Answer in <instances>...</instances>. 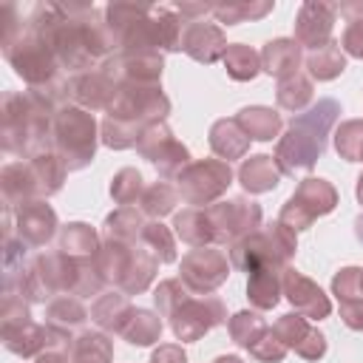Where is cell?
I'll list each match as a JSON object with an SVG mask.
<instances>
[{
	"label": "cell",
	"mask_w": 363,
	"mask_h": 363,
	"mask_svg": "<svg viewBox=\"0 0 363 363\" xmlns=\"http://www.w3.org/2000/svg\"><path fill=\"white\" fill-rule=\"evenodd\" d=\"M227 320V309L218 298L213 295H201V298H184V303L167 318L176 340L182 343H193L199 337H204L210 329H216L218 323Z\"/></svg>",
	"instance_id": "cell-13"
},
{
	"label": "cell",
	"mask_w": 363,
	"mask_h": 363,
	"mask_svg": "<svg viewBox=\"0 0 363 363\" xmlns=\"http://www.w3.org/2000/svg\"><path fill=\"white\" fill-rule=\"evenodd\" d=\"M360 267H343L340 272H335L332 278V295L340 301H354V298H363L360 295Z\"/></svg>",
	"instance_id": "cell-49"
},
{
	"label": "cell",
	"mask_w": 363,
	"mask_h": 363,
	"mask_svg": "<svg viewBox=\"0 0 363 363\" xmlns=\"http://www.w3.org/2000/svg\"><path fill=\"white\" fill-rule=\"evenodd\" d=\"M233 184V167L221 159H193L179 176L176 190L190 207H210Z\"/></svg>",
	"instance_id": "cell-8"
},
{
	"label": "cell",
	"mask_w": 363,
	"mask_h": 363,
	"mask_svg": "<svg viewBox=\"0 0 363 363\" xmlns=\"http://www.w3.org/2000/svg\"><path fill=\"white\" fill-rule=\"evenodd\" d=\"M230 258L216 247H196L182 258L179 278L193 295L216 292L230 275Z\"/></svg>",
	"instance_id": "cell-12"
},
{
	"label": "cell",
	"mask_w": 363,
	"mask_h": 363,
	"mask_svg": "<svg viewBox=\"0 0 363 363\" xmlns=\"http://www.w3.org/2000/svg\"><path fill=\"white\" fill-rule=\"evenodd\" d=\"M275 96H278V105L284 111L301 113L312 102V79L306 74H301V71L292 74V77H284V79H278Z\"/></svg>",
	"instance_id": "cell-38"
},
{
	"label": "cell",
	"mask_w": 363,
	"mask_h": 363,
	"mask_svg": "<svg viewBox=\"0 0 363 363\" xmlns=\"http://www.w3.org/2000/svg\"><path fill=\"white\" fill-rule=\"evenodd\" d=\"M337 11H340L346 20H363V0L343 3V6H337Z\"/></svg>",
	"instance_id": "cell-54"
},
{
	"label": "cell",
	"mask_w": 363,
	"mask_h": 363,
	"mask_svg": "<svg viewBox=\"0 0 363 363\" xmlns=\"http://www.w3.org/2000/svg\"><path fill=\"white\" fill-rule=\"evenodd\" d=\"M235 122L238 128L255 139V142H272L275 136H281V113L267 108V105H247L235 113Z\"/></svg>",
	"instance_id": "cell-27"
},
{
	"label": "cell",
	"mask_w": 363,
	"mask_h": 363,
	"mask_svg": "<svg viewBox=\"0 0 363 363\" xmlns=\"http://www.w3.org/2000/svg\"><path fill=\"white\" fill-rule=\"evenodd\" d=\"M258 54H261V71L275 79L298 74L301 62H303V51L295 43V37H275V40L264 43V48Z\"/></svg>",
	"instance_id": "cell-22"
},
{
	"label": "cell",
	"mask_w": 363,
	"mask_h": 363,
	"mask_svg": "<svg viewBox=\"0 0 363 363\" xmlns=\"http://www.w3.org/2000/svg\"><path fill=\"white\" fill-rule=\"evenodd\" d=\"M28 23L48 43L60 68H68L71 74L94 71L111 54H116V43L105 26V11L94 6L37 3Z\"/></svg>",
	"instance_id": "cell-1"
},
{
	"label": "cell",
	"mask_w": 363,
	"mask_h": 363,
	"mask_svg": "<svg viewBox=\"0 0 363 363\" xmlns=\"http://www.w3.org/2000/svg\"><path fill=\"white\" fill-rule=\"evenodd\" d=\"M340 116V105L335 99H318L303 113H295L286 133L275 145V164L281 173L292 176L295 170H312L315 162L326 150V139Z\"/></svg>",
	"instance_id": "cell-3"
},
{
	"label": "cell",
	"mask_w": 363,
	"mask_h": 363,
	"mask_svg": "<svg viewBox=\"0 0 363 363\" xmlns=\"http://www.w3.org/2000/svg\"><path fill=\"white\" fill-rule=\"evenodd\" d=\"M156 269H159V258L145 247V244H136L133 247V258H130V267L119 284V292L125 295H142L153 278H156Z\"/></svg>",
	"instance_id": "cell-32"
},
{
	"label": "cell",
	"mask_w": 363,
	"mask_h": 363,
	"mask_svg": "<svg viewBox=\"0 0 363 363\" xmlns=\"http://www.w3.org/2000/svg\"><path fill=\"white\" fill-rule=\"evenodd\" d=\"M176 204H179V190H173L167 182H156V184L145 187V193L139 199V210L153 221H159L162 216H170L176 210Z\"/></svg>",
	"instance_id": "cell-41"
},
{
	"label": "cell",
	"mask_w": 363,
	"mask_h": 363,
	"mask_svg": "<svg viewBox=\"0 0 363 363\" xmlns=\"http://www.w3.org/2000/svg\"><path fill=\"white\" fill-rule=\"evenodd\" d=\"M102 241L96 235V230L85 221H68L60 230V250L74 255V258H94L99 252Z\"/></svg>",
	"instance_id": "cell-34"
},
{
	"label": "cell",
	"mask_w": 363,
	"mask_h": 363,
	"mask_svg": "<svg viewBox=\"0 0 363 363\" xmlns=\"http://www.w3.org/2000/svg\"><path fill=\"white\" fill-rule=\"evenodd\" d=\"M227 37L216 23H204V20H187L184 34H182V51L204 65H213L224 57L227 51Z\"/></svg>",
	"instance_id": "cell-19"
},
{
	"label": "cell",
	"mask_w": 363,
	"mask_h": 363,
	"mask_svg": "<svg viewBox=\"0 0 363 363\" xmlns=\"http://www.w3.org/2000/svg\"><path fill=\"white\" fill-rule=\"evenodd\" d=\"M221 62L227 68V77L235 82H250L261 74V54L244 43H230Z\"/></svg>",
	"instance_id": "cell-36"
},
{
	"label": "cell",
	"mask_w": 363,
	"mask_h": 363,
	"mask_svg": "<svg viewBox=\"0 0 363 363\" xmlns=\"http://www.w3.org/2000/svg\"><path fill=\"white\" fill-rule=\"evenodd\" d=\"M88 318H91L88 309H85L82 301L74 298V295H57V298H51L48 306H45V326H51V329H57V332H65V335L79 332Z\"/></svg>",
	"instance_id": "cell-29"
},
{
	"label": "cell",
	"mask_w": 363,
	"mask_h": 363,
	"mask_svg": "<svg viewBox=\"0 0 363 363\" xmlns=\"http://www.w3.org/2000/svg\"><path fill=\"white\" fill-rule=\"evenodd\" d=\"M354 193H357V201H360V207H363V173L357 176V187H354Z\"/></svg>",
	"instance_id": "cell-56"
},
{
	"label": "cell",
	"mask_w": 363,
	"mask_h": 363,
	"mask_svg": "<svg viewBox=\"0 0 363 363\" xmlns=\"http://www.w3.org/2000/svg\"><path fill=\"white\" fill-rule=\"evenodd\" d=\"M360 295H363V272H360Z\"/></svg>",
	"instance_id": "cell-58"
},
{
	"label": "cell",
	"mask_w": 363,
	"mask_h": 363,
	"mask_svg": "<svg viewBox=\"0 0 363 363\" xmlns=\"http://www.w3.org/2000/svg\"><path fill=\"white\" fill-rule=\"evenodd\" d=\"M136 306H130L128 295L125 292H105L94 301L91 306V320L99 326V332L105 335H122L130 315H133Z\"/></svg>",
	"instance_id": "cell-23"
},
{
	"label": "cell",
	"mask_w": 363,
	"mask_h": 363,
	"mask_svg": "<svg viewBox=\"0 0 363 363\" xmlns=\"http://www.w3.org/2000/svg\"><path fill=\"white\" fill-rule=\"evenodd\" d=\"M281 289L284 298L295 306L298 315L309 318V320H323L332 315V301L329 295L303 272H298L295 267H284L281 272Z\"/></svg>",
	"instance_id": "cell-15"
},
{
	"label": "cell",
	"mask_w": 363,
	"mask_h": 363,
	"mask_svg": "<svg viewBox=\"0 0 363 363\" xmlns=\"http://www.w3.org/2000/svg\"><path fill=\"white\" fill-rule=\"evenodd\" d=\"M275 335L281 337V343L286 349H292L298 357L303 360H320L326 354V337L323 332H318L309 318L298 315V312H286L275 320Z\"/></svg>",
	"instance_id": "cell-17"
},
{
	"label": "cell",
	"mask_w": 363,
	"mask_h": 363,
	"mask_svg": "<svg viewBox=\"0 0 363 363\" xmlns=\"http://www.w3.org/2000/svg\"><path fill=\"white\" fill-rule=\"evenodd\" d=\"M133 247H136V244L102 241L99 252L94 255V264H96V269H99V275H102L105 284H111V286L119 289V284H122V278H125V272H128V267H130Z\"/></svg>",
	"instance_id": "cell-30"
},
{
	"label": "cell",
	"mask_w": 363,
	"mask_h": 363,
	"mask_svg": "<svg viewBox=\"0 0 363 363\" xmlns=\"http://www.w3.org/2000/svg\"><path fill=\"white\" fill-rule=\"evenodd\" d=\"M204 210H207V218L213 224L216 244L233 247L235 241H241V238H247V235L261 230V207L252 199L235 196V199L216 201V204H210Z\"/></svg>",
	"instance_id": "cell-10"
},
{
	"label": "cell",
	"mask_w": 363,
	"mask_h": 363,
	"mask_svg": "<svg viewBox=\"0 0 363 363\" xmlns=\"http://www.w3.org/2000/svg\"><path fill=\"white\" fill-rule=\"evenodd\" d=\"M306 71L312 79L318 82H329V79H337L343 71H346V54L340 51V43H326L315 51L306 54Z\"/></svg>",
	"instance_id": "cell-33"
},
{
	"label": "cell",
	"mask_w": 363,
	"mask_h": 363,
	"mask_svg": "<svg viewBox=\"0 0 363 363\" xmlns=\"http://www.w3.org/2000/svg\"><path fill=\"white\" fill-rule=\"evenodd\" d=\"M28 164H31V173H34L40 199H48V196H54V193L62 190V182H65V173H68V170H65L62 159H60L54 150L28 159Z\"/></svg>",
	"instance_id": "cell-35"
},
{
	"label": "cell",
	"mask_w": 363,
	"mask_h": 363,
	"mask_svg": "<svg viewBox=\"0 0 363 363\" xmlns=\"http://www.w3.org/2000/svg\"><path fill=\"white\" fill-rule=\"evenodd\" d=\"M281 176H284V173L278 170V164H275V159H272L269 153H252V156L244 159L241 167H238V182H241V187H244L247 193H252V196L275 190V187L281 184Z\"/></svg>",
	"instance_id": "cell-25"
},
{
	"label": "cell",
	"mask_w": 363,
	"mask_h": 363,
	"mask_svg": "<svg viewBox=\"0 0 363 363\" xmlns=\"http://www.w3.org/2000/svg\"><path fill=\"white\" fill-rule=\"evenodd\" d=\"M142 193H145V179H142V173L136 167H122L119 173H113V179H111V196H113V201L119 207L139 204Z\"/></svg>",
	"instance_id": "cell-44"
},
{
	"label": "cell",
	"mask_w": 363,
	"mask_h": 363,
	"mask_svg": "<svg viewBox=\"0 0 363 363\" xmlns=\"http://www.w3.org/2000/svg\"><path fill=\"white\" fill-rule=\"evenodd\" d=\"M142 244L159 258V264H173L176 261V241L170 227H164L162 221H147L145 233H142Z\"/></svg>",
	"instance_id": "cell-46"
},
{
	"label": "cell",
	"mask_w": 363,
	"mask_h": 363,
	"mask_svg": "<svg viewBox=\"0 0 363 363\" xmlns=\"http://www.w3.org/2000/svg\"><path fill=\"white\" fill-rule=\"evenodd\" d=\"M267 329H269L267 320H264L258 312H250V309H241V312H235V315L227 320V332H230L233 343L241 346V349H250Z\"/></svg>",
	"instance_id": "cell-43"
},
{
	"label": "cell",
	"mask_w": 363,
	"mask_h": 363,
	"mask_svg": "<svg viewBox=\"0 0 363 363\" xmlns=\"http://www.w3.org/2000/svg\"><path fill=\"white\" fill-rule=\"evenodd\" d=\"M136 150L142 159H147L162 179H176L193 159H190V150L173 136V130L167 128V122H153L142 130L139 142H136Z\"/></svg>",
	"instance_id": "cell-11"
},
{
	"label": "cell",
	"mask_w": 363,
	"mask_h": 363,
	"mask_svg": "<svg viewBox=\"0 0 363 363\" xmlns=\"http://www.w3.org/2000/svg\"><path fill=\"white\" fill-rule=\"evenodd\" d=\"M335 207H337V190H335V184L326 182V179H320V176H306L295 187V193L284 201L278 221L286 224L289 230L301 233V230H309L315 224V218L329 216Z\"/></svg>",
	"instance_id": "cell-7"
},
{
	"label": "cell",
	"mask_w": 363,
	"mask_h": 363,
	"mask_svg": "<svg viewBox=\"0 0 363 363\" xmlns=\"http://www.w3.org/2000/svg\"><path fill=\"white\" fill-rule=\"evenodd\" d=\"M99 71L105 77H111L116 85H159L162 71H164V57L162 54L116 51L99 65Z\"/></svg>",
	"instance_id": "cell-14"
},
{
	"label": "cell",
	"mask_w": 363,
	"mask_h": 363,
	"mask_svg": "<svg viewBox=\"0 0 363 363\" xmlns=\"http://www.w3.org/2000/svg\"><path fill=\"white\" fill-rule=\"evenodd\" d=\"M354 235L363 241V216H357V218H354Z\"/></svg>",
	"instance_id": "cell-57"
},
{
	"label": "cell",
	"mask_w": 363,
	"mask_h": 363,
	"mask_svg": "<svg viewBox=\"0 0 363 363\" xmlns=\"http://www.w3.org/2000/svg\"><path fill=\"white\" fill-rule=\"evenodd\" d=\"M340 51L363 60V20H349V26L343 28V37H340Z\"/></svg>",
	"instance_id": "cell-50"
},
{
	"label": "cell",
	"mask_w": 363,
	"mask_h": 363,
	"mask_svg": "<svg viewBox=\"0 0 363 363\" xmlns=\"http://www.w3.org/2000/svg\"><path fill=\"white\" fill-rule=\"evenodd\" d=\"M3 54H6L9 65L14 68V74L23 77V82L28 88H48V85L60 82V62H57L54 51L48 48V43L31 28L28 20L23 23V28L17 31L14 40L3 43Z\"/></svg>",
	"instance_id": "cell-6"
},
{
	"label": "cell",
	"mask_w": 363,
	"mask_h": 363,
	"mask_svg": "<svg viewBox=\"0 0 363 363\" xmlns=\"http://www.w3.org/2000/svg\"><path fill=\"white\" fill-rule=\"evenodd\" d=\"M281 272L284 269H275V267H258V269L250 272V278H247V298H250V303L258 312L272 309L281 301V295H284Z\"/></svg>",
	"instance_id": "cell-31"
},
{
	"label": "cell",
	"mask_w": 363,
	"mask_h": 363,
	"mask_svg": "<svg viewBox=\"0 0 363 363\" xmlns=\"http://www.w3.org/2000/svg\"><path fill=\"white\" fill-rule=\"evenodd\" d=\"M207 142H210V150H213L221 162L230 164V162L247 156L252 139L238 128L235 119H216V122L210 125V136H207Z\"/></svg>",
	"instance_id": "cell-24"
},
{
	"label": "cell",
	"mask_w": 363,
	"mask_h": 363,
	"mask_svg": "<svg viewBox=\"0 0 363 363\" xmlns=\"http://www.w3.org/2000/svg\"><path fill=\"white\" fill-rule=\"evenodd\" d=\"M99 145V125L91 111L77 105H62L54 119V153L62 159L65 170H82L94 162Z\"/></svg>",
	"instance_id": "cell-4"
},
{
	"label": "cell",
	"mask_w": 363,
	"mask_h": 363,
	"mask_svg": "<svg viewBox=\"0 0 363 363\" xmlns=\"http://www.w3.org/2000/svg\"><path fill=\"white\" fill-rule=\"evenodd\" d=\"M173 233H176L184 244H190L193 250H196V247H213V244H216L213 224H210L204 207H184L182 213H176V216H173Z\"/></svg>",
	"instance_id": "cell-28"
},
{
	"label": "cell",
	"mask_w": 363,
	"mask_h": 363,
	"mask_svg": "<svg viewBox=\"0 0 363 363\" xmlns=\"http://www.w3.org/2000/svg\"><path fill=\"white\" fill-rule=\"evenodd\" d=\"M335 150L346 162H363V119H346L335 128Z\"/></svg>",
	"instance_id": "cell-45"
},
{
	"label": "cell",
	"mask_w": 363,
	"mask_h": 363,
	"mask_svg": "<svg viewBox=\"0 0 363 363\" xmlns=\"http://www.w3.org/2000/svg\"><path fill=\"white\" fill-rule=\"evenodd\" d=\"M340 309V320L354 329V332H363V298H354V301H340L337 303Z\"/></svg>",
	"instance_id": "cell-51"
},
{
	"label": "cell",
	"mask_w": 363,
	"mask_h": 363,
	"mask_svg": "<svg viewBox=\"0 0 363 363\" xmlns=\"http://www.w3.org/2000/svg\"><path fill=\"white\" fill-rule=\"evenodd\" d=\"M247 352H250L255 360H261V363H281V360L286 357L289 349L281 343V337L275 335V329H267V332H264Z\"/></svg>",
	"instance_id": "cell-48"
},
{
	"label": "cell",
	"mask_w": 363,
	"mask_h": 363,
	"mask_svg": "<svg viewBox=\"0 0 363 363\" xmlns=\"http://www.w3.org/2000/svg\"><path fill=\"white\" fill-rule=\"evenodd\" d=\"M65 82H68V99L85 111H108V105L113 102V94H116V82L111 77H105L99 68L74 74Z\"/></svg>",
	"instance_id": "cell-20"
},
{
	"label": "cell",
	"mask_w": 363,
	"mask_h": 363,
	"mask_svg": "<svg viewBox=\"0 0 363 363\" xmlns=\"http://www.w3.org/2000/svg\"><path fill=\"white\" fill-rule=\"evenodd\" d=\"M150 363H187V354L179 343H159L150 354Z\"/></svg>",
	"instance_id": "cell-52"
},
{
	"label": "cell",
	"mask_w": 363,
	"mask_h": 363,
	"mask_svg": "<svg viewBox=\"0 0 363 363\" xmlns=\"http://www.w3.org/2000/svg\"><path fill=\"white\" fill-rule=\"evenodd\" d=\"M68 105V82L48 88H28L3 96V147L6 153L34 159L54 150V119Z\"/></svg>",
	"instance_id": "cell-2"
},
{
	"label": "cell",
	"mask_w": 363,
	"mask_h": 363,
	"mask_svg": "<svg viewBox=\"0 0 363 363\" xmlns=\"http://www.w3.org/2000/svg\"><path fill=\"white\" fill-rule=\"evenodd\" d=\"M184 298H190V289L182 284V278H167L153 289V303L162 318H170L184 303Z\"/></svg>",
	"instance_id": "cell-47"
},
{
	"label": "cell",
	"mask_w": 363,
	"mask_h": 363,
	"mask_svg": "<svg viewBox=\"0 0 363 363\" xmlns=\"http://www.w3.org/2000/svg\"><path fill=\"white\" fill-rule=\"evenodd\" d=\"M213 363H244L238 354H221V357H216Z\"/></svg>",
	"instance_id": "cell-55"
},
{
	"label": "cell",
	"mask_w": 363,
	"mask_h": 363,
	"mask_svg": "<svg viewBox=\"0 0 363 363\" xmlns=\"http://www.w3.org/2000/svg\"><path fill=\"white\" fill-rule=\"evenodd\" d=\"M147 125H136V122H125V119H111L105 116L102 125H99V142L111 150H128V147H136L142 130Z\"/></svg>",
	"instance_id": "cell-40"
},
{
	"label": "cell",
	"mask_w": 363,
	"mask_h": 363,
	"mask_svg": "<svg viewBox=\"0 0 363 363\" xmlns=\"http://www.w3.org/2000/svg\"><path fill=\"white\" fill-rule=\"evenodd\" d=\"M0 190H3V210H20L23 204H31L40 199L34 173L28 162H9L0 170Z\"/></svg>",
	"instance_id": "cell-21"
},
{
	"label": "cell",
	"mask_w": 363,
	"mask_h": 363,
	"mask_svg": "<svg viewBox=\"0 0 363 363\" xmlns=\"http://www.w3.org/2000/svg\"><path fill=\"white\" fill-rule=\"evenodd\" d=\"M111 119H125L136 125L164 122L170 113V99L162 85H116L113 102L105 111Z\"/></svg>",
	"instance_id": "cell-9"
},
{
	"label": "cell",
	"mask_w": 363,
	"mask_h": 363,
	"mask_svg": "<svg viewBox=\"0 0 363 363\" xmlns=\"http://www.w3.org/2000/svg\"><path fill=\"white\" fill-rule=\"evenodd\" d=\"M145 213L139 207H116L113 213L105 216L102 221V235L105 241H119V244H142L145 233Z\"/></svg>",
	"instance_id": "cell-26"
},
{
	"label": "cell",
	"mask_w": 363,
	"mask_h": 363,
	"mask_svg": "<svg viewBox=\"0 0 363 363\" xmlns=\"http://www.w3.org/2000/svg\"><path fill=\"white\" fill-rule=\"evenodd\" d=\"M295 250H298L295 230H289L281 221H269V224H264V230H258L230 247V264L247 275L258 267L284 269V267H289V258L295 255Z\"/></svg>",
	"instance_id": "cell-5"
},
{
	"label": "cell",
	"mask_w": 363,
	"mask_h": 363,
	"mask_svg": "<svg viewBox=\"0 0 363 363\" xmlns=\"http://www.w3.org/2000/svg\"><path fill=\"white\" fill-rule=\"evenodd\" d=\"M272 9H275L272 0H244V3H221V6H213V14L224 26H238V23H247V20H261Z\"/></svg>",
	"instance_id": "cell-42"
},
{
	"label": "cell",
	"mask_w": 363,
	"mask_h": 363,
	"mask_svg": "<svg viewBox=\"0 0 363 363\" xmlns=\"http://www.w3.org/2000/svg\"><path fill=\"white\" fill-rule=\"evenodd\" d=\"M335 17H337V6H332V3H320V0L301 3L298 14H295V43L309 51L332 43Z\"/></svg>",
	"instance_id": "cell-16"
},
{
	"label": "cell",
	"mask_w": 363,
	"mask_h": 363,
	"mask_svg": "<svg viewBox=\"0 0 363 363\" xmlns=\"http://www.w3.org/2000/svg\"><path fill=\"white\" fill-rule=\"evenodd\" d=\"M34 363H71V349H45L34 357Z\"/></svg>",
	"instance_id": "cell-53"
},
{
	"label": "cell",
	"mask_w": 363,
	"mask_h": 363,
	"mask_svg": "<svg viewBox=\"0 0 363 363\" xmlns=\"http://www.w3.org/2000/svg\"><path fill=\"white\" fill-rule=\"evenodd\" d=\"M54 233H57V213L51 204H45V199H37L14 210V235L28 247H45L54 238Z\"/></svg>",
	"instance_id": "cell-18"
},
{
	"label": "cell",
	"mask_w": 363,
	"mask_h": 363,
	"mask_svg": "<svg viewBox=\"0 0 363 363\" xmlns=\"http://www.w3.org/2000/svg\"><path fill=\"white\" fill-rule=\"evenodd\" d=\"M122 337L130 343V346H153L159 337H162V318L159 312H150V309H133Z\"/></svg>",
	"instance_id": "cell-39"
},
{
	"label": "cell",
	"mask_w": 363,
	"mask_h": 363,
	"mask_svg": "<svg viewBox=\"0 0 363 363\" xmlns=\"http://www.w3.org/2000/svg\"><path fill=\"white\" fill-rule=\"evenodd\" d=\"M71 363H113V343L105 332H79L71 343Z\"/></svg>",
	"instance_id": "cell-37"
}]
</instances>
